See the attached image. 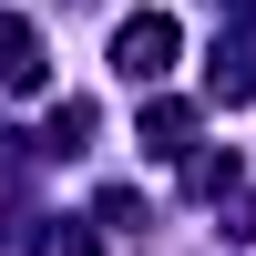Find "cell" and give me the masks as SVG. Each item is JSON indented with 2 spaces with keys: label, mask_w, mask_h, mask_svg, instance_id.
<instances>
[{
  "label": "cell",
  "mask_w": 256,
  "mask_h": 256,
  "mask_svg": "<svg viewBox=\"0 0 256 256\" xmlns=\"http://www.w3.org/2000/svg\"><path fill=\"white\" fill-rule=\"evenodd\" d=\"M174 52H184V31H174L164 10H134V20L113 31V72L134 82V92H154V82L174 72Z\"/></svg>",
  "instance_id": "cell-1"
},
{
  "label": "cell",
  "mask_w": 256,
  "mask_h": 256,
  "mask_svg": "<svg viewBox=\"0 0 256 256\" xmlns=\"http://www.w3.org/2000/svg\"><path fill=\"white\" fill-rule=\"evenodd\" d=\"M31 82H41V31L0 20V92H31Z\"/></svg>",
  "instance_id": "cell-2"
},
{
  "label": "cell",
  "mask_w": 256,
  "mask_h": 256,
  "mask_svg": "<svg viewBox=\"0 0 256 256\" xmlns=\"http://www.w3.org/2000/svg\"><path fill=\"white\" fill-rule=\"evenodd\" d=\"M195 144V102H144V154H184Z\"/></svg>",
  "instance_id": "cell-3"
},
{
  "label": "cell",
  "mask_w": 256,
  "mask_h": 256,
  "mask_svg": "<svg viewBox=\"0 0 256 256\" xmlns=\"http://www.w3.org/2000/svg\"><path fill=\"white\" fill-rule=\"evenodd\" d=\"M205 82H216V102H246V92H256V52H216Z\"/></svg>",
  "instance_id": "cell-4"
},
{
  "label": "cell",
  "mask_w": 256,
  "mask_h": 256,
  "mask_svg": "<svg viewBox=\"0 0 256 256\" xmlns=\"http://www.w3.org/2000/svg\"><path fill=\"white\" fill-rule=\"evenodd\" d=\"M41 256H102L92 236H41Z\"/></svg>",
  "instance_id": "cell-5"
}]
</instances>
